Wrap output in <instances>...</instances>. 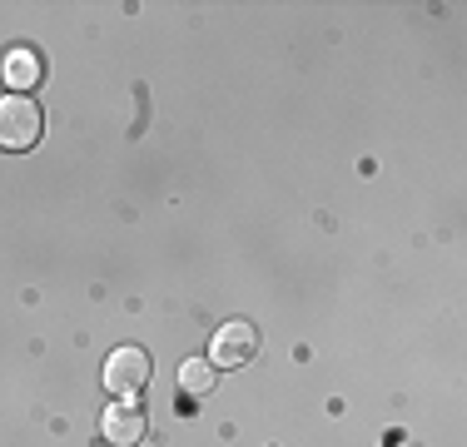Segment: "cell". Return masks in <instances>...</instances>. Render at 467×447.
Instances as JSON below:
<instances>
[{
  "instance_id": "cell-2",
  "label": "cell",
  "mask_w": 467,
  "mask_h": 447,
  "mask_svg": "<svg viewBox=\"0 0 467 447\" xmlns=\"http://www.w3.org/2000/svg\"><path fill=\"white\" fill-rule=\"evenodd\" d=\"M150 383V353L144 348H115L105 358V388L115 398H135Z\"/></svg>"
},
{
  "instance_id": "cell-5",
  "label": "cell",
  "mask_w": 467,
  "mask_h": 447,
  "mask_svg": "<svg viewBox=\"0 0 467 447\" xmlns=\"http://www.w3.org/2000/svg\"><path fill=\"white\" fill-rule=\"evenodd\" d=\"M40 80V60L30 50H10V60H5V85L10 89H30Z\"/></svg>"
},
{
  "instance_id": "cell-6",
  "label": "cell",
  "mask_w": 467,
  "mask_h": 447,
  "mask_svg": "<svg viewBox=\"0 0 467 447\" xmlns=\"http://www.w3.org/2000/svg\"><path fill=\"white\" fill-rule=\"evenodd\" d=\"M180 388L189 398H204L209 388H214V363H209V358H189L180 368Z\"/></svg>"
},
{
  "instance_id": "cell-1",
  "label": "cell",
  "mask_w": 467,
  "mask_h": 447,
  "mask_svg": "<svg viewBox=\"0 0 467 447\" xmlns=\"http://www.w3.org/2000/svg\"><path fill=\"white\" fill-rule=\"evenodd\" d=\"M46 134V115L30 95H0V150L10 154H26L40 144Z\"/></svg>"
},
{
  "instance_id": "cell-4",
  "label": "cell",
  "mask_w": 467,
  "mask_h": 447,
  "mask_svg": "<svg viewBox=\"0 0 467 447\" xmlns=\"http://www.w3.org/2000/svg\"><path fill=\"white\" fill-rule=\"evenodd\" d=\"M99 432H105L109 447H140L144 432H150V422H144V408L119 398L115 408H105V422H99Z\"/></svg>"
},
{
  "instance_id": "cell-3",
  "label": "cell",
  "mask_w": 467,
  "mask_h": 447,
  "mask_svg": "<svg viewBox=\"0 0 467 447\" xmlns=\"http://www.w3.org/2000/svg\"><path fill=\"white\" fill-rule=\"evenodd\" d=\"M254 353H259V328L254 323L234 318L214 333V368H244L254 363Z\"/></svg>"
}]
</instances>
